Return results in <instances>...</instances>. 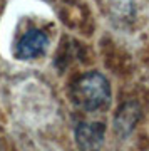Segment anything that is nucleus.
<instances>
[{"instance_id":"f03ea898","label":"nucleus","mask_w":149,"mask_h":151,"mask_svg":"<svg viewBox=\"0 0 149 151\" xmlns=\"http://www.w3.org/2000/svg\"><path fill=\"white\" fill-rule=\"evenodd\" d=\"M49 45V37L39 29H30L15 44V57L22 60L35 59L45 52Z\"/></svg>"},{"instance_id":"f257e3e1","label":"nucleus","mask_w":149,"mask_h":151,"mask_svg":"<svg viewBox=\"0 0 149 151\" xmlns=\"http://www.w3.org/2000/svg\"><path fill=\"white\" fill-rule=\"evenodd\" d=\"M74 99L85 111H99L111 101L109 82L99 72H89L82 76L74 86Z\"/></svg>"}]
</instances>
